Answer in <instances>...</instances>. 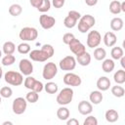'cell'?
<instances>
[{
	"label": "cell",
	"instance_id": "obj_1",
	"mask_svg": "<svg viewBox=\"0 0 125 125\" xmlns=\"http://www.w3.org/2000/svg\"><path fill=\"white\" fill-rule=\"evenodd\" d=\"M54 53H55V49L51 44H44L40 50H32L28 54L31 61L43 62L49 60L50 58H52Z\"/></svg>",
	"mask_w": 125,
	"mask_h": 125
},
{
	"label": "cell",
	"instance_id": "obj_36",
	"mask_svg": "<svg viewBox=\"0 0 125 125\" xmlns=\"http://www.w3.org/2000/svg\"><path fill=\"white\" fill-rule=\"evenodd\" d=\"M13 95V90L11 87L9 86H4L0 89V96L1 98H5V99H8V98H11Z\"/></svg>",
	"mask_w": 125,
	"mask_h": 125
},
{
	"label": "cell",
	"instance_id": "obj_43",
	"mask_svg": "<svg viewBox=\"0 0 125 125\" xmlns=\"http://www.w3.org/2000/svg\"><path fill=\"white\" fill-rule=\"evenodd\" d=\"M41 2H42V0H29L30 5H31L32 7H34V8H37V7L40 5Z\"/></svg>",
	"mask_w": 125,
	"mask_h": 125
},
{
	"label": "cell",
	"instance_id": "obj_12",
	"mask_svg": "<svg viewBox=\"0 0 125 125\" xmlns=\"http://www.w3.org/2000/svg\"><path fill=\"white\" fill-rule=\"evenodd\" d=\"M68 48H69V50H70L76 57H77V56H80V55H82L83 53L86 52V47H85V45H84L80 40H78V39H76V38L72 39V40L69 42Z\"/></svg>",
	"mask_w": 125,
	"mask_h": 125
},
{
	"label": "cell",
	"instance_id": "obj_35",
	"mask_svg": "<svg viewBox=\"0 0 125 125\" xmlns=\"http://www.w3.org/2000/svg\"><path fill=\"white\" fill-rule=\"evenodd\" d=\"M51 5H52V3H51L50 0H42V2L40 3V5L36 9L39 12H41V13H46V12H48L50 10Z\"/></svg>",
	"mask_w": 125,
	"mask_h": 125
},
{
	"label": "cell",
	"instance_id": "obj_48",
	"mask_svg": "<svg viewBox=\"0 0 125 125\" xmlns=\"http://www.w3.org/2000/svg\"><path fill=\"white\" fill-rule=\"evenodd\" d=\"M2 76H3V70H2V67L0 66V79L2 78Z\"/></svg>",
	"mask_w": 125,
	"mask_h": 125
},
{
	"label": "cell",
	"instance_id": "obj_25",
	"mask_svg": "<svg viewBox=\"0 0 125 125\" xmlns=\"http://www.w3.org/2000/svg\"><path fill=\"white\" fill-rule=\"evenodd\" d=\"M109 12L113 15H118L121 12V2L119 0H112L109 3Z\"/></svg>",
	"mask_w": 125,
	"mask_h": 125
},
{
	"label": "cell",
	"instance_id": "obj_13",
	"mask_svg": "<svg viewBox=\"0 0 125 125\" xmlns=\"http://www.w3.org/2000/svg\"><path fill=\"white\" fill-rule=\"evenodd\" d=\"M19 69L22 75L28 76L33 72V64L28 59H21L19 62Z\"/></svg>",
	"mask_w": 125,
	"mask_h": 125
},
{
	"label": "cell",
	"instance_id": "obj_16",
	"mask_svg": "<svg viewBox=\"0 0 125 125\" xmlns=\"http://www.w3.org/2000/svg\"><path fill=\"white\" fill-rule=\"evenodd\" d=\"M103 41L106 47H113L117 42V37L112 31H107L103 37Z\"/></svg>",
	"mask_w": 125,
	"mask_h": 125
},
{
	"label": "cell",
	"instance_id": "obj_5",
	"mask_svg": "<svg viewBox=\"0 0 125 125\" xmlns=\"http://www.w3.org/2000/svg\"><path fill=\"white\" fill-rule=\"evenodd\" d=\"M20 39H21L23 42H29V41H34L38 37V31L35 27L31 26H25L22 27L19 33Z\"/></svg>",
	"mask_w": 125,
	"mask_h": 125
},
{
	"label": "cell",
	"instance_id": "obj_31",
	"mask_svg": "<svg viewBox=\"0 0 125 125\" xmlns=\"http://www.w3.org/2000/svg\"><path fill=\"white\" fill-rule=\"evenodd\" d=\"M111 94L116 98H122L125 95V90L122 86H120L119 84H116L115 86L111 87Z\"/></svg>",
	"mask_w": 125,
	"mask_h": 125
},
{
	"label": "cell",
	"instance_id": "obj_10",
	"mask_svg": "<svg viewBox=\"0 0 125 125\" xmlns=\"http://www.w3.org/2000/svg\"><path fill=\"white\" fill-rule=\"evenodd\" d=\"M76 59L73 56H66L64 58H62L60 62H59V66L62 70H65V71H71L75 68L76 66Z\"/></svg>",
	"mask_w": 125,
	"mask_h": 125
},
{
	"label": "cell",
	"instance_id": "obj_26",
	"mask_svg": "<svg viewBox=\"0 0 125 125\" xmlns=\"http://www.w3.org/2000/svg\"><path fill=\"white\" fill-rule=\"evenodd\" d=\"M113 80L116 84H123L125 83V70L122 69H118L114 74H113Z\"/></svg>",
	"mask_w": 125,
	"mask_h": 125
},
{
	"label": "cell",
	"instance_id": "obj_15",
	"mask_svg": "<svg viewBox=\"0 0 125 125\" xmlns=\"http://www.w3.org/2000/svg\"><path fill=\"white\" fill-rule=\"evenodd\" d=\"M78 112L82 115H88L93 111V104L87 101H81L78 104Z\"/></svg>",
	"mask_w": 125,
	"mask_h": 125
},
{
	"label": "cell",
	"instance_id": "obj_23",
	"mask_svg": "<svg viewBox=\"0 0 125 125\" xmlns=\"http://www.w3.org/2000/svg\"><path fill=\"white\" fill-rule=\"evenodd\" d=\"M123 25H124L123 20L121 18H119V17L113 18L110 21V28L113 31H119V30H121L123 28Z\"/></svg>",
	"mask_w": 125,
	"mask_h": 125
},
{
	"label": "cell",
	"instance_id": "obj_18",
	"mask_svg": "<svg viewBox=\"0 0 125 125\" xmlns=\"http://www.w3.org/2000/svg\"><path fill=\"white\" fill-rule=\"evenodd\" d=\"M103 99H104V96L102 94V91H100V90L92 91L90 93L89 100H90V103L92 104H101L103 102Z\"/></svg>",
	"mask_w": 125,
	"mask_h": 125
},
{
	"label": "cell",
	"instance_id": "obj_4",
	"mask_svg": "<svg viewBox=\"0 0 125 125\" xmlns=\"http://www.w3.org/2000/svg\"><path fill=\"white\" fill-rule=\"evenodd\" d=\"M4 79L6 83L12 86H20L23 83V75L19 71L9 70L4 74Z\"/></svg>",
	"mask_w": 125,
	"mask_h": 125
},
{
	"label": "cell",
	"instance_id": "obj_34",
	"mask_svg": "<svg viewBox=\"0 0 125 125\" xmlns=\"http://www.w3.org/2000/svg\"><path fill=\"white\" fill-rule=\"evenodd\" d=\"M15 62H16V57L13 54L12 55H5L1 60V62L4 66L12 65V64H14Z\"/></svg>",
	"mask_w": 125,
	"mask_h": 125
},
{
	"label": "cell",
	"instance_id": "obj_30",
	"mask_svg": "<svg viewBox=\"0 0 125 125\" xmlns=\"http://www.w3.org/2000/svg\"><path fill=\"white\" fill-rule=\"evenodd\" d=\"M110 56H111V59L112 60H116L118 61L121 57L124 56V52H123V49L121 47H113L110 51Z\"/></svg>",
	"mask_w": 125,
	"mask_h": 125
},
{
	"label": "cell",
	"instance_id": "obj_19",
	"mask_svg": "<svg viewBox=\"0 0 125 125\" xmlns=\"http://www.w3.org/2000/svg\"><path fill=\"white\" fill-rule=\"evenodd\" d=\"M91 60H92L91 55H90L88 52H85V53H83L82 55L76 57V62H78V64H80V65H82V66H87V65H89L90 62H91Z\"/></svg>",
	"mask_w": 125,
	"mask_h": 125
},
{
	"label": "cell",
	"instance_id": "obj_28",
	"mask_svg": "<svg viewBox=\"0 0 125 125\" xmlns=\"http://www.w3.org/2000/svg\"><path fill=\"white\" fill-rule=\"evenodd\" d=\"M106 57V51L104 48L102 47H96V49L94 50V58L97 61H103L104 60Z\"/></svg>",
	"mask_w": 125,
	"mask_h": 125
},
{
	"label": "cell",
	"instance_id": "obj_49",
	"mask_svg": "<svg viewBox=\"0 0 125 125\" xmlns=\"http://www.w3.org/2000/svg\"><path fill=\"white\" fill-rule=\"evenodd\" d=\"M1 57H2V51L0 50V58H1Z\"/></svg>",
	"mask_w": 125,
	"mask_h": 125
},
{
	"label": "cell",
	"instance_id": "obj_33",
	"mask_svg": "<svg viewBox=\"0 0 125 125\" xmlns=\"http://www.w3.org/2000/svg\"><path fill=\"white\" fill-rule=\"evenodd\" d=\"M17 50L20 54H22V55H25V54H28L30 51H31V48H30V45L26 42H21L18 45L17 47Z\"/></svg>",
	"mask_w": 125,
	"mask_h": 125
},
{
	"label": "cell",
	"instance_id": "obj_9",
	"mask_svg": "<svg viewBox=\"0 0 125 125\" xmlns=\"http://www.w3.org/2000/svg\"><path fill=\"white\" fill-rule=\"evenodd\" d=\"M102 42V35L98 30H91L88 32L86 44L89 48H96L98 47Z\"/></svg>",
	"mask_w": 125,
	"mask_h": 125
},
{
	"label": "cell",
	"instance_id": "obj_8",
	"mask_svg": "<svg viewBox=\"0 0 125 125\" xmlns=\"http://www.w3.org/2000/svg\"><path fill=\"white\" fill-rule=\"evenodd\" d=\"M26 107H27V102H26L25 98L18 97L13 101L12 109L15 114H17V115L22 114L26 110Z\"/></svg>",
	"mask_w": 125,
	"mask_h": 125
},
{
	"label": "cell",
	"instance_id": "obj_38",
	"mask_svg": "<svg viewBox=\"0 0 125 125\" xmlns=\"http://www.w3.org/2000/svg\"><path fill=\"white\" fill-rule=\"evenodd\" d=\"M83 124H84V125H98V119H97L95 116L88 114V116H87L86 119L84 120Z\"/></svg>",
	"mask_w": 125,
	"mask_h": 125
},
{
	"label": "cell",
	"instance_id": "obj_47",
	"mask_svg": "<svg viewBox=\"0 0 125 125\" xmlns=\"http://www.w3.org/2000/svg\"><path fill=\"white\" fill-rule=\"evenodd\" d=\"M3 125H13V122H11V121H5V122H3Z\"/></svg>",
	"mask_w": 125,
	"mask_h": 125
},
{
	"label": "cell",
	"instance_id": "obj_22",
	"mask_svg": "<svg viewBox=\"0 0 125 125\" xmlns=\"http://www.w3.org/2000/svg\"><path fill=\"white\" fill-rule=\"evenodd\" d=\"M104 117L105 120L109 123H114L118 120L119 118V113L115 110V109H107L104 113Z\"/></svg>",
	"mask_w": 125,
	"mask_h": 125
},
{
	"label": "cell",
	"instance_id": "obj_40",
	"mask_svg": "<svg viewBox=\"0 0 125 125\" xmlns=\"http://www.w3.org/2000/svg\"><path fill=\"white\" fill-rule=\"evenodd\" d=\"M74 38H75V36H74L72 33L67 32V33L63 34V36H62V42H63L65 45H68L69 42H70L72 39H74Z\"/></svg>",
	"mask_w": 125,
	"mask_h": 125
},
{
	"label": "cell",
	"instance_id": "obj_17",
	"mask_svg": "<svg viewBox=\"0 0 125 125\" xmlns=\"http://www.w3.org/2000/svg\"><path fill=\"white\" fill-rule=\"evenodd\" d=\"M96 85H97V88H98L100 91L104 92V91H106V90L109 89L111 83H110V80H109L108 77H106V76H101V77L97 80Z\"/></svg>",
	"mask_w": 125,
	"mask_h": 125
},
{
	"label": "cell",
	"instance_id": "obj_32",
	"mask_svg": "<svg viewBox=\"0 0 125 125\" xmlns=\"http://www.w3.org/2000/svg\"><path fill=\"white\" fill-rule=\"evenodd\" d=\"M39 99V95L37 92L35 91H32L30 90L26 95H25V100L27 103H30V104H35Z\"/></svg>",
	"mask_w": 125,
	"mask_h": 125
},
{
	"label": "cell",
	"instance_id": "obj_24",
	"mask_svg": "<svg viewBox=\"0 0 125 125\" xmlns=\"http://www.w3.org/2000/svg\"><path fill=\"white\" fill-rule=\"evenodd\" d=\"M16 51V45L12 41H6L2 46V52L5 55H12Z\"/></svg>",
	"mask_w": 125,
	"mask_h": 125
},
{
	"label": "cell",
	"instance_id": "obj_20",
	"mask_svg": "<svg viewBox=\"0 0 125 125\" xmlns=\"http://www.w3.org/2000/svg\"><path fill=\"white\" fill-rule=\"evenodd\" d=\"M115 67V63L114 61L112 59H104L103 60L102 62V69L105 72V73H110Z\"/></svg>",
	"mask_w": 125,
	"mask_h": 125
},
{
	"label": "cell",
	"instance_id": "obj_27",
	"mask_svg": "<svg viewBox=\"0 0 125 125\" xmlns=\"http://www.w3.org/2000/svg\"><path fill=\"white\" fill-rule=\"evenodd\" d=\"M9 14L13 17H18L20 16L21 13H22V7L18 4V3H15V4H12L10 7H9Z\"/></svg>",
	"mask_w": 125,
	"mask_h": 125
},
{
	"label": "cell",
	"instance_id": "obj_7",
	"mask_svg": "<svg viewBox=\"0 0 125 125\" xmlns=\"http://www.w3.org/2000/svg\"><path fill=\"white\" fill-rule=\"evenodd\" d=\"M58 73V66L55 62H50L44 64L43 70H42V77L45 80H51L53 79Z\"/></svg>",
	"mask_w": 125,
	"mask_h": 125
},
{
	"label": "cell",
	"instance_id": "obj_11",
	"mask_svg": "<svg viewBox=\"0 0 125 125\" xmlns=\"http://www.w3.org/2000/svg\"><path fill=\"white\" fill-rule=\"evenodd\" d=\"M63 83L66 86H70V87H78L81 85L82 83V79L79 75L73 73V72H67L64 74L63 78H62Z\"/></svg>",
	"mask_w": 125,
	"mask_h": 125
},
{
	"label": "cell",
	"instance_id": "obj_3",
	"mask_svg": "<svg viewBox=\"0 0 125 125\" xmlns=\"http://www.w3.org/2000/svg\"><path fill=\"white\" fill-rule=\"evenodd\" d=\"M72 99H73V90L70 87H65L60 91L56 101L60 105H67L71 103Z\"/></svg>",
	"mask_w": 125,
	"mask_h": 125
},
{
	"label": "cell",
	"instance_id": "obj_39",
	"mask_svg": "<svg viewBox=\"0 0 125 125\" xmlns=\"http://www.w3.org/2000/svg\"><path fill=\"white\" fill-rule=\"evenodd\" d=\"M43 89H44V84H43L41 81H39V80L36 79L31 90H32V91H35V92H37V93H40Z\"/></svg>",
	"mask_w": 125,
	"mask_h": 125
},
{
	"label": "cell",
	"instance_id": "obj_2",
	"mask_svg": "<svg viewBox=\"0 0 125 125\" xmlns=\"http://www.w3.org/2000/svg\"><path fill=\"white\" fill-rule=\"evenodd\" d=\"M96 23V19L90 15V14H86L84 16H81V18L78 21V30L81 33H86L88 32Z\"/></svg>",
	"mask_w": 125,
	"mask_h": 125
},
{
	"label": "cell",
	"instance_id": "obj_46",
	"mask_svg": "<svg viewBox=\"0 0 125 125\" xmlns=\"http://www.w3.org/2000/svg\"><path fill=\"white\" fill-rule=\"evenodd\" d=\"M121 12H125V1L121 2Z\"/></svg>",
	"mask_w": 125,
	"mask_h": 125
},
{
	"label": "cell",
	"instance_id": "obj_37",
	"mask_svg": "<svg viewBox=\"0 0 125 125\" xmlns=\"http://www.w3.org/2000/svg\"><path fill=\"white\" fill-rule=\"evenodd\" d=\"M35 80H36V79H35L34 77L30 76V75L26 76V78H25L24 81H23V85H24V87H25L26 89H28V90H31L32 87H33V84H34Z\"/></svg>",
	"mask_w": 125,
	"mask_h": 125
},
{
	"label": "cell",
	"instance_id": "obj_21",
	"mask_svg": "<svg viewBox=\"0 0 125 125\" xmlns=\"http://www.w3.org/2000/svg\"><path fill=\"white\" fill-rule=\"evenodd\" d=\"M69 115H70L69 109L64 105H61V107H59L57 110V117L62 121L67 120L69 118Z\"/></svg>",
	"mask_w": 125,
	"mask_h": 125
},
{
	"label": "cell",
	"instance_id": "obj_44",
	"mask_svg": "<svg viewBox=\"0 0 125 125\" xmlns=\"http://www.w3.org/2000/svg\"><path fill=\"white\" fill-rule=\"evenodd\" d=\"M85 3H86V5H88L90 7H93V6L97 5L98 0H85Z\"/></svg>",
	"mask_w": 125,
	"mask_h": 125
},
{
	"label": "cell",
	"instance_id": "obj_29",
	"mask_svg": "<svg viewBox=\"0 0 125 125\" xmlns=\"http://www.w3.org/2000/svg\"><path fill=\"white\" fill-rule=\"evenodd\" d=\"M44 90L48 93V94H57L58 90H59V86L57 83L49 81L44 85Z\"/></svg>",
	"mask_w": 125,
	"mask_h": 125
},
{
	"label": "cell",
	"instance_id": "obj_14",
	"mask_svg": "<svg viewBox=\"0 0 125 125\" xmlns=\"http://www.w3.org/2000/svg\"><path fill=\"white\" fill-rule=\"evenodd\" d=\"M39 23H40V25H41V27L43 29H51L55 25L56 20L52 16H48L46 14H42L39 17Z\"/></svg>",
	"mask_w": 125,
	"mask_h": 125
},
{
	"label": "cell",
	"instance_id": "obj_42",
	"mask_svg": "<svg viewBox=\"0 0 125 125\" xmlns=\"http://www.w3.org/2000/svg\"><path fill=\"white\" fill-rule=\"evenodd\" d=\"M66 125H79V121L76 118H70L66 120Z\"/></svg>",
	"mask_w": 125,
	"mask_h": 125
},
{
	"label": "cell",
	"instance_id": "obj_50",
	"mask_svg": "<svg viewBox=\"0 0 125 125\" xmlns=\"http://www.w3.org/2000/svg\"><path fill=\"white\" fill-rule=\"evenodd\" d=\"M1 102H2V100H1V96H0V104H1Z\"/></svg>",
	"mask_w": 125,
	"mask_h": 125
},
{
	"label": "cell",
	"instance_id": "obj_41",
	"mask_svg": "<svg viewBox=\"0 0 125 125\" xmlns=\"http://www.w3.org/2000/svg\"><path fill=\"white\" fill-rule=\"evenodd\" d=\"M64 2H65V0H52L53 6H54L55 8H57V9L62 8V7L64 5Z\"/></svg>",
	"mask_w": 125,
	"mask_h": 125
},
{
	"label": "cell",
	"instance_id": "obj_6",
	"mask_svg": "<svg viewBox=\"0 0 125 125\" xmlns=\"http://www.w3.org/2000/svg\"><path fill=\"white\" fill-rule=\"evenodd\" d=\"M80 18H81V15H80L79 12H77L75 10H71L67 13V16L64 18L63 25L66 28H73L77 24Z\"/></svg>",
	"mask_w": 125,
	"mask_h": 125
},
{
	"label": "cell",
	"instance_id": "obj_45",
	"mask_svg": "<svg viewBox=\"0 0 125 125\" xmlns=\"http://www.w3.org/2000/svg\"><path fill=\"white\" fill-rule=\"evenodd\" d=\"M119 60H120V64H121L122 68L124 69V68H125V57L123 56V57H121Z\"/></svg>",
	"mask_w": 125,
	"mask_h": 125
}]
</instances>
